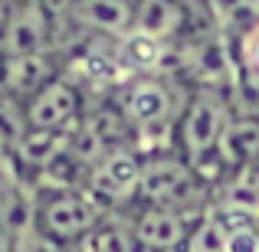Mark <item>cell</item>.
<instances>
[{
	"instance_id": "cell-9",
	"label": "cell",
	"mask_w": 259,
	"mask_h": 252,
	"mask_svg": "<svg viewBox=\"0 0 259 252\" xmlns=\"http://www.w3.org/2000/svg\"><path fill=\"white\" fill-rule=\"evenodd\" d=\"M125 216L132 223L138 242L148 252H177L187 246L190 229H194V216H184L177 210L154 207V203L135 200L132 207H125Z\"/></svg>"
},
{
	"instance_id": "cell-13",
	"label": "cell",
	"mask_w": 259,
	"mask_h": 252,
	"mask_svg": "<svg viewBox=\"0 0 259 252\" xmlns=\"http://www.w3.org/2000/svg\"><path fill=\"white\" fill-rule=\"evenodd\" d=\"M85 242H89V249H92V252H148L138 242V236H135V229H132V223H128L125 210H112Z\"/></svg>"
},
{
	"instance_id": "cell-8",
	"label": "cell",
	"mask_w": 259,
	"mask_h": 252,
	"mask_svg": "<svg viewBox=\"0 0 259 252\" xmlns=\"http://www.w3.org/2000/svg\"><path fill=\"white\" fill-rule=\"evenodd\" d=\"M63 17L79 36L89 39H121L132 33L135 4L132 0H63Z\"/></svg>"
},
{
	"instance_id": "cell-15",
	"label": "cell",
	"mask_w": 259,
	"mask_h": 252,
	"mask_svg": "<svg viewBox=\"0 0 259 252\" xmlns=\"http://www.w3.org/2000/svg\"><path fill=\"white\" fill-rule=\"evenodd\" d=\"M20 187H23V170H20L13 151L0 147V203H7Z\"/></svg>"
},
{
	"instance_id": "cell-6",
	"label": "cell",
	"mask_w": 259,
	"mask_h": 252,
	"mask_svg": "<svg viewBox=\"0 0 259 252\" xmlns=\"http://www.w3.org/2000/svg\"><path fill=\"white\" fill-rule=\"evenodd\" d=\"M85 115L82 85L59 72L50 85H43L30 102H23V125L30 131H56L69 134Z\"/></svg>"
},
{
	"instance_id": "cell-4",
	"label": "cell",
	"mask_w": 259,
	"mask_h": 252,
	"mask_svg": "<svg viewBox=\"0 0 259 252\" xmlns=\"http://www.w3.org/2000/svg\"><path fill=\"white\" fill-rule=\"evenodd\" d=\"M171 72L187 88H220V92L233 95L243 85L236 39L213 26L190 30L181 43H174Z\"/></svg>"
},
{
	"instance_id": "cell-7",
	"label": "cell",
	"mask_w": 259,
	"mask_h": 252,
	"mask_svg": "<svg viewBox=\"0 0 259 252\" xmlns=\"http://www.w3.org/2000/svg\"><path fill=\"white\" fill-rule=\"evenodd\" d=\"M141 161L145 154L138 144H125L108 151L102 161H95L85 177V187L105 203L108 210H125L138 200V183H141Z\"/></svg>"
},
{
	"instance_id": "cell-16",
	"label": "cell",
	"mask_w": 259,
	"mask_h": 252,
	"mask_svg": "<svg viewBox=\"0 0 259 252\" xmlns=\"http://www.w3.org/2000/svg\"><path fill=\"white\" fill-rule=\"evenodd\" d=\"M177 4H184L197 20H203V26H210L207 23V0H177Z\"/></svg>"
},
{
	"instance_id": "cell-2",
	"label": "cell",
	"mask_w": 259,
	"mask_h": 252,
	"mask_svg": "<svg viewBox=\"0 0 259 252\" xmlns=\"http://www.w3.org/2000/svg\"><path fill=\"white\" fill-rule=\"evenodd\" d=\"M138 200L154 203V207L177 210L184 216L200 220L213 207V187L197 167H190L181 154L171 147L151 151L141 161V183H138Z\"/></svg>"
},
{
	"instance_id": "cell-1",
	"label": "cell",
	"mask_w": 259,
	"mask_h": 252,
	"mask_svg": "<svg viewBox=\"0 0 259 252\" xmlns=\"http://www.w3.org/2000/svg\"><path fill=\"white\" fill-rule=\"evenodd\" d=\"M190 88L174 76V72H158V76H135L128 79L118 92H112V102L118 105L135 144L141 141H158L161 134L171 147V131L181 118V108L187 102Z\"/></svg>"
},
{
	"instance_id": "cell-14",
	"label": "cell",
	"mask_w": 259,
	"mask_h": 252,
	"mask_svg": "<svg viewBox=\"0 0 259 252\" xmlns=\"http://www.w3.org/2000/svg\"><path fill=\"white\" fill-rule=\"evenodd\" d=\"M236 56H240V69L243 79L259 85V20L256 26H249L240 39H236Z\"/></svg>"
},
{
	"instance_id": "cell-3",
	"label": "cell",
	"mask_w": 259,
	"mask_h": 252,
	"mask_svg": "<svg viewBox=\"0 0 259 252\" xmlns=\"http://www.w3.org/2000/svg\"><path fill=\"white\" fill-rule=\"evenodd\" d=\"M233 112H236V105L230 98V92L190 88L187 102L181 108V118H177V125L171 131V151L181 154L190 167H197L207 177V167L217 164V144H220V134L230 125Z\"/></svg>"
},
{
	"instance_id": "cell-12",
	"label": "cell",
	"mask_w": 259,
	"mask_h": 252,
	"mask_svg": "<svg viewBox=\"0 0 259 252\" xmlns=\"http://www.w3.org/2000/svg\"><path fill=\"white\" fill-rule=\"evenodd\" d=\"M259 164V112H233L217 144V167L223 174Z\"/></svg>"
},
{
	"instance_id": "cell-5",
	"label": "cell",
	"mask_w": 259,
	"mask_h": 252,
	"mask_svg": "<svg viewBox=\"0 0 259 252\" xmlns=\"http://www.w3.org/2000/svg\"><path fill=\"white\" fill-rule=\"evenodd\" d=\"M112 210L89 187H59L36 196V229L59 249L85 242Z\"/></svg>"
},
{
	"instance_id": "cell-11",
	"label": "cell",
	"mask_w": 259,
	"mask_h": 252,
	"mask_svg": "<svg viewBox=\"0 0 259 252\" xmlns=\"http://www.w3.org/2000/svg\"><path fill=\"white\" fill-rule=\"evenodd\" d=\"M132 4H135L132 30L145 33L151 39H161L167 46L181 43L197 23V17L177 0H132Z\"/></svg>"
},
{
	"instance_id": "cell-10",
	"label": "cell",
	"mask_w": 259,
	"mask_h": 252,
	"mask_svg": "<svg viewBox=\"0 0 259 252\" xmlns=\"http://www.w3.org/2000/svg\"><path fill=\"white\" fill-rule=\"evenodd\" d=\"M56 53H26V56H0V92L13 102H30L43 85L59 76Z\"/></svg>"
},
{
	"instance_id": "cell-17",
	"label": "cell",
	"mask_w": 259,
	"mask_h": 252,
	"mask_svg": "<svg viewBox=\"0 0 259 252\" xmlns=\"http://www.w3.org/2000/svg\"><path fill=\"white\" fill-rule=\"evenodd\" d=\"M63 252H92V249H89V242H79V246H69V249H63Z\"/></svg>"
},
{
	"instance_id": "cell-18",
	"label": "cell",
	"mask_w": 259,
	"mask_h": 252,
	"mask_svg": "<svg viewBox=\"0 0 259 252\" xmlns=\"http://www.w3.org/2000/svg\"><path fill=\"white\" fill-rule=\"evenodd\" d=\"M177 252H187V249H177Z\"/></svg>"
}]
</instances>
